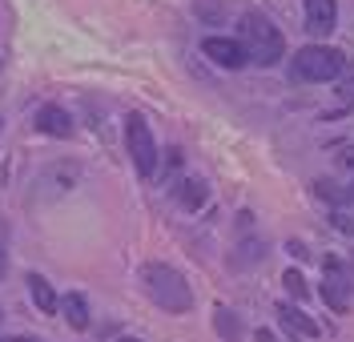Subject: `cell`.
Here are the masks:
<instances>
[{
  "mask_svg": "<svg viewBox=\"0 0 354 342\" xmlns=\"http://www.w3.org/2000/svg\"><path fill=\"white\" fill-rule=\"evenodd\" d=\"M141 286H145V294L153 298L165 314H189V310H194V290H189V282H185L174 266H165V262H145V266H141Z\"/></svg>",
  "mask_w": 354,
  "mask_h": 342,
  "instance_id": "6da1fadb",
  "label": "cell"
},
{
  "mask_svg": "<svg viewBox=\"0 0 354 342\" xmlns=\"http://www.w3.org/2000/svg\"><path fill=\"white\" fill-rule=\"evenodd\" d=\"M242 45H245V57H250L254 65H262V68L278 65V61L286 57L282 32L266 21L262 12H245L242 17Z\"/></svg>",
  "mask_w": 354,
  "mask_h": 342,
  "instance_id": "7a4b0ae2",
  "label": "cell"
},
{
  "mask_svg": "<svg viewBox=\"0 0 354 342\" xmlns=\"http://www.w3.org/2000/svg\"><path fill=\"white\" fill-rule=\"evenodd\" d=\"M346 68V57L330 45H306L294 53L290 61V77L294 81H306V85H322V81H338Z\"/></svg>",
  "mask_w": 354,
  "mask_h": 342,
  "instance_id": "3957f363",
  "label": "cell"
},
{
  "mask_svg": "<svg viewBox=\"0 0 354 342\" xmlns=\"http://www.w3.org/2000/svg\"><path fill=\"white\" fill-rule=\"evenodd\" d=\"M125 149H129V161H133V169H137V178H153L161 149H157L153 129H149V121L141 113H133L125 121Z\"/></svg>",
  "mask_w": 354,
  "mask_h": 342,
  "instance_id": "277c9868",
  "label": "cell"
},
{
  "mask_svg": "<svg viewBox=\"0 0 354 342\" xmlns=\"http://www.w3.org/2000/svg\"><path fill=\"white\" fill-rule=\"evenodd\" d=\"M201 53L221 68H242L250 65V57H245V45L242 41H230V37H205L201 41Z\"/></svg>",
  "mask_w": 354,
  "mask_h": 342,
  "instance_id": "5b68a950",
  "label": "cell"
},
{
  "mask_svg": "<svg viewBox=\"0 0 354 342\" xmlns=\"http://www.w3.org/2000/svg\"><path fill=\"white\" fill-rule=\"evenodd\" d=\"M351 278H346V270H342V262L338 258H326V282H322V298L330 302L334 310H346L351 306Z\"/></svg>",
  "mask_w": 354,
  "mask_h": 342,
  "instance_id": "8992f818",
  "label": "cell"
},
{
  "mask_svg": "<svg viewBox=\"0 0 354 342\" xmlns=\"http://www.w3.org/2000/svg\"><path fill=\"white\" fill-rule=\"evenodd\" d=\"M302 8H306V28L314 37L334 32V24H338V4L334 0H302Z\"/></svg>",
  "mask_w": 354,
  "mask_h": 342,
  "instance_id": "52a82bcc",
  "label": "cell"
},
{
  "mask_svg": "<svg viewBox=\"0 0 354 342\" xmlns=\"http://www.w3.org/2000/svg\"><path fill=\"white\" fill-rule=\"evenodd\" d=\"M278 322L286 326L290 334H298V339H318V322L310 319L306 310L290 306V302H282V306H278Z\"/></svg>",
  "mask_w": 354,
  "mask_h": 342,
  "instance_id": "ba28073f",
  "label": "cell"
},
{
  "mask_svg": "<svg viewBox=\"0 0 354 342\" xmlns=\"http://www.w3.org/2000/svg\"><path fill=\"white\" fill-rule=\"evenodd\" d=\"M28 298H32V306L41 314H48V319L61 310V294L48 286V278H41V274H28Z\"/></svg>",
  "mask_w": 354,
  "mask_h": 342,
  "instance_id": "9c48e42d",
  "label": "cell"
},
{
  "mask_svg": "<svg viewBox=\"0 0 354 342\" xmlns=\"http://www.w3.org/2000/svg\"><path fill=\"white\" fill-rule=\"evenodd\" d=\"M37 129L44 137H68L73 133V117L61 109V105H44L41 113H37Z\"/></svg>",
  "mask_w": 354,
  "mask_h": 342,
  "instance_id": "30bf717a",
  "label": "cell"
},
{
  "mask_svg": "<svg viewBox=\"0 0 354 342\" xmlns=\"http://www.w3.org/2000/svg\"><path fill=\"white\" fill-rule=\"evenodd\" d=\"M61 310H65V319L73 330H88V302L85 294H65L61 298Z\"/></svg>",
  "mask_w": 354,
  "mask_h": 342,
  "instance_id": "8fae6325",
  "label": "cell"
},
{
  "mask_svg": "<svg viewBox=\"0 0 354 342\" xmlns=\"http://www.w3.org/2000/svg\"><path fill=\"white\" fill-rule=\"evenodd\" d=\"M205 193H209V189H205V182H198V178H185L181 189H177V198H181L185 209H201V205H205Z\"/></svg>",
  "mask_w": 354,
  "mask_h": 342,
  "instance_id": "7c38bea8",
  "label": "cell"
},
{
  "mask_svg": "<svg viewBox=\"0 0 354 342\" xmlns=\"http://www.w3.org/2000/svg\"><path fill=\"white\" fill-rule=\"evenodd\" d=\"M214 326H218V334H225V339H238V334H242V322H238V314H234V310H225V306H218V310H214Z\"/></svg>",
  "mask_w": 354,
  "mask_h": 342,
  "instance_id": "4fadbf2b",
  "label": "cell"
},
{
  "mask_svg": "<svg viewBox=\"0 0 354 342\" xmlns=\"http://www.w3.org/2000/svg\"><path fill=\"white\" fill-rule=\"evenodd\" d=\"M338 101H342V105H354V61L342 68V77H338Z\"/></svg>",
  "mask_w": 354,
  "mask_h": 342,
  "instance_id": "5bb4252c",
  "label": "cell"
},
{
  "mask_svg": "<svg viewBox=\"0 0 354 342\" xmlns=\"http://www.w3.org/2000/svg\"><path fill=\"white\" fill-rule=\"evenodd\" d=\"M282 282H286V290L294 298H306L310 294V290H306V278H302L298 270H286V274H282Z\"/></svg>",
  "mask_w": 354,
  "mask_h": 342,
  "instance_id": "9a60e30c",
  "label": "cell"
},
{
  "mask_svg": "<svg viewBox=\"0 0 354 342\" xmlns=\"http://www.w3.org/2000/svg\"><path fill=\"white\" fill-rule=\"evenodd\" d=\"M338 165L354 173V145H342V149H338Z\"/></svg>",
  "mask_w": 354,
  "mask_h": 342,
  "instance_id": "2e32d148",
  "label": "cell"
},
{
  "mask_svg": "<svg viewBox=\"0 0 354 342\" xmlns=\"http://www.w3.org/2000/svg\"><path fill=\"white\" fill-rule=\"evenodd\" d=\"M334 226H338V229H346V234H354V222L346 218V213H334Z\"/></svg>",
  "mask_w": 354,
  "mask_h": 342,
  "instance_id": "e0dca14e",
  "label": "cell"
},
{
  "mask_svg": "<svg viewBox=\"0 0 354 342\" xmlns=\"http://www.w3.org/2000/svg\"><path fill=\"white\" fill-rule=\"evenodd\" d=\"M4 274H8V254L0 250V282H4Z\"/></svg>",
  "mask_w": 354,
  "mask_h": 342,
  "instance_id": "ac0fdd59",
  "label": "cell"
},
{
  "mask_svg": "<svg viewBox=\"0 0 354 342\" xmlns=\"http://www.w3.org/2000/svg\"><path fill=\"white\" fill-rule=\"evenodd\" d=\"M4 342H41V339H28V334H12V339H4Z\"/></svg>",
  "mask_w": 354,
  "mask_h": 342,
  "instance_id": "d6986e66",
  "label": "cell"
},
{
  "mask_svg": "<svg viewBox=\"0 0 354 342\" xmlns=\"http://www.w3.org/2000/svg\"><path fill=\"white\" fill-rule=\"evenodd\" d=\"M346 198H351V202H354V185H351V189H346Z\"/></svg>",
  "mask_w": 354,
  "mask_h": 342,
  "instance_id": "ffe728a7",
  "label": "cell"
},
{
  "mask_svg": "<svg viewBox=\"0 0 354 342\" xmlns=\"http://www.w3.org/2000/svg\"><path fill=\"white\" fill-rule=\"evenodd\" d=\"M117 342H141V339H117Z\"/></svg>",
  "mask_w": 354,
  "mask_h": 342,
  "instance_id": "44dd1931",
  "label": "cell"
}]
</instances>
